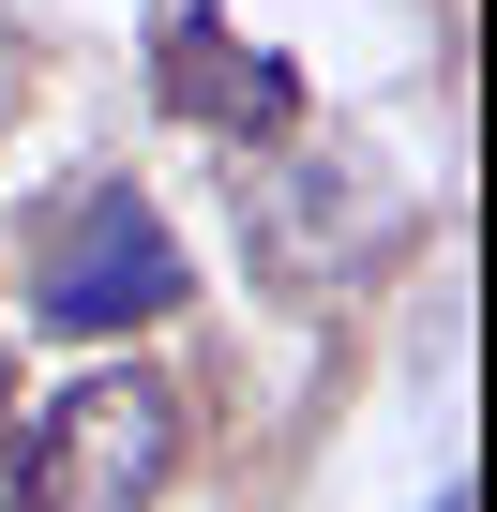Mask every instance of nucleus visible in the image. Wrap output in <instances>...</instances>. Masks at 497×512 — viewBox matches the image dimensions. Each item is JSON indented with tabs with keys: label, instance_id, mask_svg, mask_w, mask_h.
<instances>
[{
	"label": "nucleus",
	"instance_id": "3",
	"mask_svg": "<svg viewBox=\"0 0 497 512\" xmlns=\"http://www.w3.org/2000/svg\"><path fill=\"white\" fill-rule=\"evenodd\" d=\"M181 241H166V211L151 196H76L61 211V241H46V272H31V317L46 332H136V317H181Z\"/></svg>",
	"mask_w": 497,
	"mask_h": 512
},
{
	"label": "nucleus",
	"instance_id": "4",
	"mask_svg": "<svg viewBox=\"0 0 497 512\" xmlns=\"http://www.w3.org/2000/svg\"><path fill=\"white\" fill-rule=\"evenodd\" d=\"M151 106L181 121V136H302V76L272 61V46H241L211 0H181V16L151 31Z\"/></svg>",
	"mask_w": 497,
	"mask_h": 512
},
{
	"label": "nucleus",
	"instance_id": "1",
	"mask_svg": "<svg viewBox=\"0 0 497 512\" xmlns=\"http://www.w3.org/2000/svg\"><path fill=\"white\" fill-rule=\"evenodd\" d=\"M226 211H241V241H257V272L302 287V302L362 287V272H377V241H392V196H377L347 151H302V136L241 151V166H226Z\"/></svg>",
	"mask_w": 497,
	"mask_h": 512
},
{
	"label": "nucleus",
	"instance_id": "2",
	"mask_svg": "<svg viewBox=\"0 0 497 512\" xmlns=\"http://www.w3.org/2000/svg\"><path fill=\"white\" fill-rule=\"evenodd\" d=\"M166 482H181V392L121 362V377H76V392L46 407L16 512H151Z\"/></svg>",
	"mask_w": 497,
	"mask_h": 512
}]
</instances>
